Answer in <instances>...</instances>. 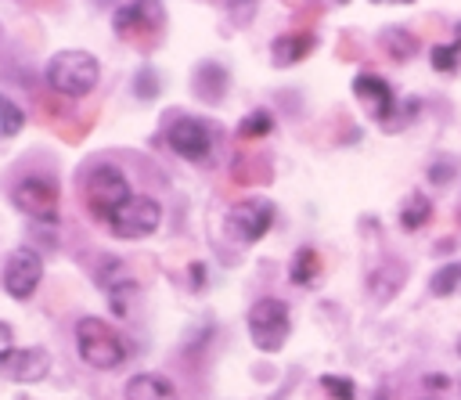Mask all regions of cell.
<instances>
[{
  "mask_svg": "<svg viewBox=\"0 0 461 400\" xmlns=\"http://www.w3.org/2000/svg\"><path fill=\"white\" fill-rule=\"evenodd\" d=\"M274 223V205L267 198H241L227 209V234L241 245L259 241Z\"/></svg>",
  "mask_w": 461,
  "mask_h": 400,
  "instance_id": "52a82bcc",
  "label": "cell"
},
{
  "mask_svg": "<svg viewBox=\"0 0 461 400\" xmlns=\"http://www.w3.org/2000/svg\"><path fill=\"white\" fill-rule=\"evenodd\" d=\"M378 43H382V50H385L393 61H411V58L418 54V36L407 32V29H400V25H389V29L378 36Z\"/></svg>",
  "mask_w": 461,
  "mask_h": 400,
  "instance_id": "e0dca14e",
  "label": "cell"
},
{
  "mask_svg": "<svg viewBox=\"0 0 461 400\" xmlns=\"http://www.w3.org/2000/svg\"><path fill=\"white\" fill-rule=\"evenodd\" d=\"M191 277H194L191 288H202V285H205V267H202V263H191Z\"/></svg>",
  "mask_w": 461,
  "mask_h": 400,
  "instance_id": "83f0119b",
  "label": "cell"
},
{
  "mask_svg": "<svg viewBox=\"0 0 461 400\" xmlns=\"http://www.w3.org/2000/svg\"><path fill=\"white\" fill-rule=\"evenodd\" d=\"M457 61H461V40H454V43H447V47H432V68L454 72Z\"/></svg>",
  "mask_w": 461,
  "mask_h": 400,
  "instance_id": "cb8c5ba5",
  "label": "cell"
},
{
  "mask_svg": "<svg viewBox=\"0 0 461 400\" xmlns=\"http://www.w3.org/2000/svg\"><path fill=\"white\" fill-rule=\"evenodd\" d=\"M104 223H108V231H112L115 238L137 241V238H148V234L158 231V223H162V205H158L155 198H148V195H130Z\"/></svg>",
  "mask_w": 461,
  "mask_h": 400,
  "instance_id": "8992f818",
  "label": "cell"
},
{
  "mask_svg": "<svg viewBox=\"0 0 461 400\" xmlns=\"http://www.w3.org/2000/svg\"><path fill=\"white\" fill-rule=\"evenodd\" d=\"M321 386H324L335 400H353V396H357L353 382H349V378H339V375H324V378H321Z\"/></svg>",
  "mask_w": 461,
  "mask_h": 400,
  "instance_id": "d4e9b609",
  "label": "cell"
},
{
  "mask_svg": "<svg viewBox=\"0 0 461 400\" xmlns=\"http://www.w3.org/2000/svg\"><path fill=\"white\" fill-rule=\"evenodd\" d=\"M14 205L25 213V216H32V220H40V223H47V227H54L58 223V187L50 184V180H43V177H25V180H18L14 184Z\"/></svg>",
  "mask_w": 461,
  "mask_h": 400,
  "instance_id": "ba28073f",
  "label": "cell"
},
{
  "mask_svg": "<svg viewBox=\"0 0 461 400\" xmlns=\"http://www.w3.org/2000/svg\"><path fill=\"white\" fill-rule=\"evenodd\" d=\"M115 25V36L133 43V47H155L158 36H162V25H166V11L158 0H133V4H122L112 18Z\"/></svg>",
  "mask_w": 461,
  "mask_h": 400,
  "instance_id": "277c9868",
  "label": "cell"
},
{
  "mask_svg": "<svg viewBox=\"0 0 461 400\" xmlns=\"http://www.w3.org/2000/svg\"><path fill=\"white\" fill-rule=\"evenodd\" d=\"M288 332H292L288 303H281L277 295H267V299L252 303V310H249V339H252L256 350L277 353L285 346Z\"/></svg>",
  "mask_w": 461,
  "mask_h": 400,
  "instance_id": "5b68a950",
  "label": "cell"
},
{
  "mask_svg": "<svg viewBox=\"0 0 461 400\" xmlns=\"http://www.w3.org/2000/svg\"><path fill=\"white\" fill-rule=\"evenodd\" d=\"M429 216H432V202L421 191H411L403 198V209H400V227L403 231H418V227H425Z\"/></svg>",
  "mask_w": 461,
  "mask_h": 400,
  "instance_id": "ac0fdd59",
  "label": "cell"
},
{
  "mask_svg": "<svg viewBox=\"0 0 461 400\" xmlns=\"http://www.w3.org/2000/svg\"><path fill=\"white\" fill-rule=\"evenodd\" d=\"M50 371V353L40 346H25V350H11L0 360V375L11 382H40Z\"/></svg>",
  "mask_w": 461,
  "mask_h": 400,
  "instance_id": "7c38bea8",
  "label": "cell"
},
{
  "mask_svg": "<svg viewBox=\"0 0 461 400\" xmlns=\"http://www.w3.org/2000/svg\"><path fill=\"white\" fill-rule=\"evenodd\" d=\"M270 130H274V119H270V112H267V108L249 112V115L238 123V133H241L245 141H259V137H267Z\"/></svg>",
  "mask_w": 461,
  "mask_h": 400,
  "instance_id": "44dd1931",
  "label": "cell"
},
{
  "mask_svg": "<svg viewBox=\"0 0 461 400\" xmlns=\"http://www.w3.org/2000/svg\"><path fill=\"white\" fill-rule=\"evenodd\" d=\"M317 270H321V256H317V249L303 245V249L295 252V259H292V270H288V277H292L295 285H310V281L317 277Z\"/></svg>",
  "mask_w": 461,
  "mask_h": 400,
  "instance_id": "d6986e66",
  "label": "cell"
},
{
  "mask_svg": "<svg viewBox=\"0 0 461 400\" xmlns=\"http://www.w3.org/2000/svg\"><path fill=\"white\" fill-rule=\"evenodd\" d=\"M43 281V256L36 249H14L4 267V288L11 299H29Z\"/></svg>",
  "mask_w": 461,
  "mask_h": 400,
  "instance_id": "9c48e42d",
  "label": "cell"
},
{
  "mask_svg": "<svg viewBox=\"0 0 461 400\" xmlns=\"http://www.w3.org/2000/svg\"><path fill=\"white\" fill-rule=\"evenodd\" d=\"M97 285L104 288V295H108L112 310L122 317V314H126V299H122V295L137 288V281H133V274L126 270V263H122V259H115V256H104V259L97 263Z\"/></svg>",
  "mask_w": 461,
  "mask_h": 400,
  "instance_id": "4fadbf2b",
  "label": "cell"
},
{
  "mask_svg": "<svg viewBox=\"0 0 461 400\" xmlns=\"http://www.w3.org/2000/svg\"><path fill=\"white\" fill-rule=\"evenodd\" d=\"M166 144H169L180 159H187V162H205L209 151H212V133H209V126H205L202 119L180 115V119H173V126L166 130Z\"/></svg>",
  "mask_w": 461,
  "mask_h": 400,
  "instance_id": "30bf717a",
  "label": "cell"
},
{
  "mask_svg": "<svg viewBox=\"0 0 461 400\" xmlns=\"http://www.w3.org/2000/svg\"><path fill=\"white\" fill-rule=\"evenodd\" d=\"M101 79V65L86 50H58L47 61V86L61 97H86Z\"/></svg>",
  "mask_w": 461,
  "mask_h": 400,
  "instance_id": "7a4b0ae2",
  "label": "cell"
},
{
  "mask_svg": "<svg viewBox=\"0 0 461 400\" xmlns=\"http://www.w3.org/2000/svg\"><path fill=\"white\" fill-rule=\"evenodd\" d=\"M11 350H14V332H11V324L0 321V360H4Z\"/></svg>",
  "mask_w": 461,
  "mask_h": 400,
  "instance_id": "4316f807",
  "label": "cell"
},
{
  "mask_svg": "<svg viewBox=\"0 0 461 400\" xmlns=\"http://www.w3.org/2000/svg\"><path fill=\"white\" fill-rule=\"evenodd\" d=\"M227 68L216 65V61H202L194 68V97H202L205 105H220L223 94H227Z\"/></svg>",
  "mask_w": 461,
  "mask_h": 400,
  "instance_id": "5bb4252c",
  "label": "cell"
},
{
  "mask_svg": "<svg viewBox=\"0 0 461 400\" xmlns=\"http://www.w3.org/2000/svg\"><path fill=\"white\" fill-rule=\"evenodd\" d=\"M371 4H414V0H371Z\"/></svg>",
  "mask_w": 461,
  "mask_h": 400,
  "instance_id": "f1b7e54d",
  "label": "cell"
},
{
  "mask_svg": "<svg viewBox=\"0 0 461 400\" xmlns=\"http://www.w3.org/2000/svg\"><path fill=\"white\" fill-rule=\"evenodd\" d=\"M130 195H133L130 191V180H126V173L119 166L101 162V166H94L83 177V202H86V209H90L94 220H108Z\"/></svg>",
  "mask_w": 461,
  "mask_h": 400,
  "instance_id": "3957f363",
  "label": "cell"
},
{
  "mask_svg": "<svg viewBox=\"0 0 461 400\" xmlns=\"http://www.w3.org/2000/svg\"><path fill=\"white\" fill-rule=\"evenodd\" d=\"M353 97H357V101L367 108V115L378 119L385 130L393 126L396 97H393V86H389L382 76H375V72H360V76L353 79Z\"/></svg>",
  "mask_w": 461,
  "mask_h": 400,
  "instance_id": "8fae6325",
  "label": "cell"
},
{
  "mask_svg": "<svg viewBox=\"0 0 461 400\" xmlns=\"http://www.w3.org/2000/svg\"><path fill=\"white\" fill-rule=\"evenodd\" d=\"M461 288V263H447L429 277V292L432 295H454Z\"/></svg>",
  "mask_w": 461,
  "mask_h": 400,
  "instance_id": "ffe728a7",
  "label": "cell"
},
{
  "mask_svg": "<svg viewBox=\"0 0 461 400\" xmlns=\"http://www.w3.org/2000/svg\"><path fill=\"white\" fill-rule=\"evenodd\" d=\"M158 90H162V83H158V72H155L151 65L137 68V76H133V94H137L140 101H151V97H158Z\"/></svg>",
  "mask_w": 461,
  "mask_h": 400,
  "instance_id": "603a6c76",
  "label": "cell"
},
{
  "mask_svg": "<svg viewBox=\"0 0 461 400\" xmlns=\"http://www.w3.org/2000/svg\"><path fill=\"white\" fill-rule=\"evenodd\" d=\"M126 400H176V389L169 386V378L140 371L126 382Z\"/></svg>",
  "mask_w": 461,
  "mask_h": 400,
  "instance_id": "2e32d148",
  "label": "cell"
},
{
  "mask_svg": "<svg viewBox=\"0 0 461 400\" xmlns=\"http://www.w3.org/2000/svg\"><path fill=\"white\" fill-rule=\"evenodd\" d=\"M310 50H313V32H306V29L285 32V36H277V40L270 43V54H274V65H277V68L303 61Z\"/></svg>",
  "mask_w": 461,
  "mask_h": 400,
  "instance_id": "9a60e30c",
  "label": "cell"
},
{
  "mask_svg": "<svg viewBox=\"0 0 461 400\" xmlns=\"http://www.w3.org/2000/svg\"><path fill=\"white\" fill-rule=\"evenodd\" d=\"M76 350H79L83 364H90L97 371L119 368L130 357L126 339L108 321H101V317H79L76 321Z\"/></svg>",
  "mask_w": 461,
  "mask_h": 400,
  "instance_id": "6da1fadb",
  "label": "cell"
},
{
  "mask_svg": "<svg viewBox=\"0 0 461 400\" xmlns=\"http://www.w3.org/2000/svg\"><path fill=\"white\" fill-rule=\"evenodd\" d=\"M25 126V112L14 105V97L0 94V137H14Z\"/></svg>",
  "mask_w": 461,
  "mask_h": 400,
  "instance_id": "7402d4cb",
  "label": "cell"
},
{
  "mask_svg": "<svg viewBox=\"0 0 461 400\" xmlns=\"http://www.w3.org/2000/svg\"><path fill=\"white\" fill-rule=\"evenodd\" d=\"M450 177H454V166H450V162H432V166H429V180L447 184Z\"/></svg>",
  "mask_w": 461,
  "mask_h": 400,
  "instance_id": "484cf974",
  "label": "cell"
}]
</instances>
